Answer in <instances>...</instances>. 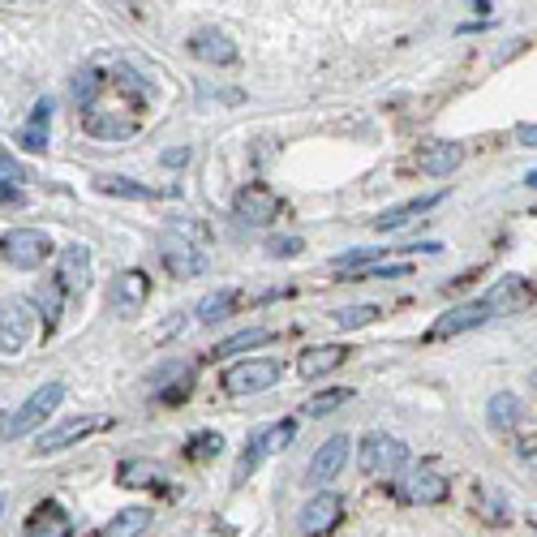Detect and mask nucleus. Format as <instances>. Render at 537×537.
<instances>
[{
    "label": "nucleus",
    "mask_w": 537,
    "mask_h": 537,
    "mask_svg": "<svg viewBox=\"0 0 537 537\" xmlns=\"http://www.w3.org/2000/svg\"><path fill=\"white\" fill-rule=\"evenodd\" d=\"M529 383H533V387H537V370H533V379H529Z\"/></svg>",
    "instance_id": "46"
},
{
    "label": "nucleus",
    "mask_w": 537,
    "mask_h": 537,
    "mask_svg": "<svg viewBox=\"0 0 537 537\" xmlns=\"http://www.w3.org/2000/svg\"><path fill=\"white\" fill-rule=\"evenodd\" d=\"M379 258H387V250H348V254L331 258V267L357 275V271H370V263H379Z\"/></svg>",
    "instance_id": "32"
},
{
    "label": "nucleus",
    "mask_w": 537,
    "mask_h": 537,
    "mask_svg": "<svg viewBox=\"0 0 537 537\" xmlns=\"http://www.w3.org/2000/svg\"><path fill=\"white\" fill-rule=\"evenodd\" d=\"M159 258H164L168 275H177V280H194V275L207 271V254L185 232H164L159 237Z\"/></svg>",
    "instance_id": "9"
},
{
    "label": "nucleus",
    "mask_w": 537,
    "mask_h": 537,
    "mask_svg": "<svg viewBox=\"0 0 537 537\" xmlns=\"http://www.w3.org/2000/svg\"><path fill=\"white\" fill-rule=\"evenodd\" d=\"M95 190L99 194H112V198H138V202L159 198V190H151V185H138V181H129V177H99Z\"/></svg>",
    "instance_id": "29"
},
{
    "label": "nucleus",
    "mask_w": 537,
    "mask_h": 537,
    "mask_svg": "<svg viewBox=\"0 0 537 537\" xmlns=\"http://www.w3.org/2000/svg\"><path fill=\"white\" fill-rule=\"evenodd\" d=\"M336 323H340L344 331L370 327V323H379V306H344V310H336Z\"/></svg>",
    "instance_id": "34"
},
{
    "label": "nucleus",
    "mask_w": 537,
    "mask_h": 537,
    "mask_svg": "<svg viewBox=\"0 0 537 537\" xmlns=\"http://www.w3.org/2000/svg\"><path fill=\"white\" fill-rule=\"evenodd\" d=\"M147 301H151V275L138 271V267L121 271L108 288V310L116 318H138L142 310H147Z\"/></svg>",
    "instance_id": "5"
},
{
    "label": "nucleus",
    "mask_w": 537,
    "mask_h": 537,
    "mask_svg": "<svg viewBox=\"0 0 537 537\" xmlns=\"http://www.w3.org/2000/svg\"><path fill=\"white\" fill-rule=\"evenodd\" d=\"M99 91H104V74H99L95 65H82L78 74L69 78V95H74V104H78V108H86V112H95Z\"/></svg>",
    "instance_id": "24"
},
{
    "label": "nucleus",
    "mask_w": 537,
    "mask_h": 537,
    "mask_svg": "<svg viewBox=\"0 0 537 537\" xmlns=\"http://www.w3.org/2000/svg\"><path fill=\"white\" fill-rule=\"evenodd\" d=\"M18 147H26V151H48V125L26 121V125L18 129Z\"/></svg>",
    "instance_id": "37"
},
{
    "label": "nucleus",
    "mask_w": 537,
    "mask_h": 537,
    "mask_svg": "<svg viewBox=\"0 0 537 537\" xmlns=\"http://www.w3.org/2000/svg\"><path fill=\"white\" fill-rule=\"evenodd\" d=\"M108 426V417H99V413H86V417H74V422H56L48 430H39V439H35V456H56V452H65V447H74L82 439H91L95 430H104Z\"/></svg>",
    "instance_id": "7"
},
{
    "label": "nucleus",
    "mask_w": 537,
    "mask_h": 537,
    "mask_svg": "<svg viewBox=\"0 0 537 537\" xmlns=\"http://www.w3.org/2000/svg\"><path fill=\"white\" fill-rule=\"evenodd\" d=\"M344 400H353V387H331V391H318V396H310L306 413H310V417H327V413H336Z\"/></svg>",
    "instance_id": "31"
},
{
    "label": "nucleus",
    "mask_w": 537,
    "mask_h": 537,
    "mask_svg": "<svg viewBox=\"0 0 537 537\" xmlns=\"http://www.w3.org/2000/svg\"><path fill=\"white\" fill-rule=\"evenodd\" d=\"M340 520H344V499L336 495V490H314L297 512V529L306 537H323V533L336 529Z\"/></svg>",
    "instance_id": "8"
},
{
    "label": "nucleus",
    "mask_w": 537,
    "mask_h": 537,
    "mask_svg": "<svg viewBox=\"0 0 537 537\" xmlns=\"http://www.w3.org/2000/svg\"><path fill=\"white\" fill-rule=\"evenodd\" d=\"M61 301H65V288L56 284V280L39 288V310H43V318H48V323H56V318H61Z\"/></svg>",
    "instance_id": "36"
},
{
    "label": "nucleus",
    "mask_w": 537,
    "mask_h": 537,
    "mask_svg": "<svg viewBox=\"0 0 537 537\" xmlns=\"http://www.w3.org/2000/svg\"><path fill=\"white\" fill-rule=\"evenodd\" d=\"M533 215H537V207H533Z\"/></svg>",
    "instance_id": "47"
},
{
    "label": "nucleus",
    "mask_w": 537,
    "mask_h": 537,
    "mask_svg": "<svg viewBox=\"0 0 537 537\" xmlns=\"http://www.w3.org/2000/svg\"><path fill=\"white\" fill-rule=\"evenodd\" d=\"M31 331H35L31 306H26L22 297L5 301V314H0V353H5V357H18L22 348H26V340H31Z\"/></svg>",
    "instance_id": "11"
},
{
    "label": "nucleus",
    "mask_w": 537,
    "mask_h": 537,
    "mask_svg": "<svg viewBox=\"0 0 537 537\" xmlns=\"http://www.w3.org/2000/svg\"><path fill=\"white\" fill-rule=\"evenodd\" d=\"M361 280H404V275H413L409 263H387V267H370V271H357Z\"/></svg>",
    "instance_id": "39"
},
{
    "label": "nucleus",
    "mask_w": 537,
    "mask_h": 537,
    "mask_svg": "<svg viewBox=\"0 0 537 537\" xmlns=\"http://www.w3.org/2000/svg\"><path fill=\"white\" fill-rule=\"evenodd\" d=\"M409 503H443L447 499V490H452V482H447L443 473H434V469H422V473H413L409 477Z\"/></svg>",
    "instance_id": "23"
},
{
    "label": "nucleus",
    "mask_w": 537,
    "mask_h": 537,
    "mask_svg": "<svg viewBox=\"0 0 537 537\" xmlns=\"http://www.w3.org/2000/svg\"><path fill=\"white\" fill-rule=\"evenodd\" d=\"M447 194L443 190H434V194H422V198H409V202H400V207H391V211H383V215H374V228L379 232H396V228H404L413 220V215H422V211H430V207H439Z\"/></svg>",
    "instance_id": "19"
},
{
    "label": "nucleus",
    "mask_w": 537,
    "mask_h": 537,
    "mask_svg": "<svg viewBox=\"0 0 537 537\" xmlns=\"http://www.w3.org/2000/svg\"><path fill=\"white\" fill-rule=\"evenodd\" d=\"M271 340H275V331H267V327H245V331H237V336H228V340L215 344V357L254 353V348H263V344H271Z\"/></svg>",
    "instance_id": "25"
},
{
    "label": "nucleus",
    "mask_w": 537,
    "mask_h": 537,
    "mask_svg": "<svg viewBox=\"0 0 537 537\" xmlns=\"http://www.w3.org/2000/svg\"><path fill=\"white\" fill-rule=\"evenodd\" d=\"M0 250H5V263L13 271H39L52 258L56 245L48 232H39V228H13V232H5Z\"/></svg>",
    "instance_id": "3"
},
{
    "label": "nucleus",
    "mask_w": 537,
    "mask_h": 537,
    "mask_svg": "<svg viewBox=\"0 0 537 537\" xmlns=\"http://www.w3.org/2000/svg\"><path fill=\"white\" fill-rule=\"evenodd\" d=\"M190 52L198 56V61H207V65H232L237 61V43H232L224 31H211V26L190 39Z\"/></svg>",
    "instance_id": "18"
},
{
    "label": "nucleus",
    "mask_w": 537,
    "mask_h": 537,
    "mask_svg": "<svg viewBox=\"0 0 537 537\" xmlns=\"http://www.w3.org/2000/svg\"><path fill=\"white\" fill-rule=\"evenodd\" d=\"M516 456H520V464H529V469H537V430H529L525 439L516 443Z\"/></svg>",
    "instance_id": "41"
},
{
    "label": "nucleus",
    "mask_w": 537,
    "mask_h": 537,
    "mask_svg": "<svg viewBox=\"0 0 537 537\" xmlns=\"http://www.w3.org/2000/svg\"><path fill=\"white\" fill-rule=\"evenodd\" d=\"M301 245H306L301 237H271L267 241V254L271 258H293V254H301Z\"/></svg>",
    "instance_id": "40"
},
{
    "label": "nucleus",
    "mask_w": 537,
    "mask_h": 537,
    "mask_svg": "<svg viewBox=\"0 0 537 537\" xmlns=\"http://www.w3.org/2000/svg\"><path fill=\"white\" fill-rule=\"evenodd\" d=\"M348 456H353V443H348V434H331V439L314 452L306 477H310L314 486H327L331 477H340V469L348 464Z\"/></svg>",
    "instance_id": "12"
},
{
    "label": "nucleus",
    "mask_w": 537,
    "mask_h": 537,
    "mask_svg": "<svg viewBox=\"0 0 537 537\" xmlns=\"http://www.w3.org/2000/svg\"><path fill=\"white\" fill-rule=\"evenodd\" d=\"M516 142L520 147H537V125H516Z\"/></svg>",
    "instance_id": "43"
},
{
    "label": "nucleus",
    "mask_w": 537,
    "mask_h": 537,
    "mask_svg": "<svg viewBox=\"0 0 537 537\" xmlns=\"http://www.w3.org/2000/svg\"><path fill=\"white\" fill-rule=\"evenodd\" d=\"M190 383H194V366H181V361H168V366H159L151 379H147V387H151L164 404L190 396Z\"/></svg>",
    "instance_id": "16"
},
{
    "label": "nucleus",
    "mask_w": 537,
    "mask_h": 537,
    "mask_svg": "<svg viewBox=\"0 0 537 537\" xmlns=\"http://www.w3.org/2000/svg\"><path fill=\"white\" fill-rule=\"evenodd\" d=\"M0 181H5V185H26V181H31V177H26V168L9 155V147L0 151Z\"/></svg>",
    "instance_id": "38"
},
{
    "label": "nucleus",
    "mask_w": 537,
    "mask_h": 537,
    "mask_svg": "<svg viewBox=\"0 0 537 537\" xmlns=\"http://www.w3.org/2000/svg\"><path fill=\"white\" fill-rule=\"evenodd\" d=\"M56 284L65 293H86V284H91V250L82 241L65 245L61 258H56Z\"/></svg>",
    "instance_id": "13"
},
{
    "label": "nucleus",
    "mask_w": 537,
    "mask_h": 537,
    "mask_svg": "<svg viewBox=\"0 0 537 537\" xmlns=\"http://www.w3.org/2000/svg\"><path fill=\"white\" fill-rule=\"evenodd\" d=\"M486 422L495 430H512L525 422V400L516 396V391H495V396L486 400Z\"/></svg>",
    "instance_id": "21"
},
{
    "label": "nucleus",
    "mask_w": 537,
    "mask_h": 537,
    "mask_svg": "<svg viewBox=\"0 0 537 537\" xmlns=\"http://www.w3.org/2000/svg\"><path fill=\"white\" fill-rule=\"evenodd\" d=\"M525 185H529V190H537V172H529V177H525Z\"/></svg>",
    "instance_id": "45"
},
{
    "label": "nucleus",
    "mask_w": 537,
    "mask_h": 537,
    "mask_svg": "<svg viewBox=\"0 0 537 537\" xmlns=\"http://www.w3.org/2000/svg\"><path fill=\"white\" fill-rule=\"evenodd\" d=\"M460 164H464V147H460V142H434V147L422 151V172H426V177H452Z\"/></svg>",
    "instance_id": "22"
},
{
    "label": "nucleus",
    "mask_w": 537,
    "mask_h": 537,
    "mask_svg": "<svg viewBox=\"0 0 537 537\" xmlns=\"http://www.w3.org/2000/svg\"><path fill=\"white\" fill-rule=\"evenodd\" d=\"M116 482H121L125 490H142V486L159 482V469H155L151 460H138V456H129V460H121V469H116Z\"/></svg>",
    "instance_id": "27"
},
{
    "label": "nucleus",
    "mask_w": 537,
    "mask_h": 537,
    "mask_svg": "<svg viewBox=\"0 0 537 537\" xmlns=\"http://www.w3.org/2000/svg\"><path fill=\"white\" fill-rule=\"evenodd\" d=\"M151 520H155L151 507H121L108 525V537H142L151 529Z\"/></svg>",
    "instance_id": "26"
},
{
    "label": "nucleus",
    "mask_w": 537,
    "mask_h": 537,
    "mask_svg": "<svg viewBox=\"0 0 537 537\" xmlns=\"http://www.w3.org/2000/svg\"><path fill=\"white\" fill-rule=\"evenodd\" d=\"M263 434H267V452L275 456V452H284V447H288V443H293V439H297V422H293V417H284V422H275V426H267Z\"/></svg>",
    "instance_id": "35"
},
{
    "label": "nucleus",
    "mask_w": 537,
    "mask_h": 537,
    "mask_svg": "<svg viewBox=\"0 0 537 537\" xmlns=\"http://www.w3.org/2000/svg\"><path fill=\"white\" fill-rule=\"evenodd\" d=\"M482 301H486V310L495 314V318L525 314L533 301H537V288H533V280H525V275H503L499 284H490V293Z\"/></svg>",
    "instance_id": "10"
},
{
    "label": "nucleus",
    "mask_w": 537,
    "mask_h": 537,
    "mask_svg": "<svg viewBox=\"0 0 537 537\" xmlns=\"http://www.w3.org/2000/svg\"><path fill=\"white\" fill-rule=\"evenodd\" d=\"M490 314L486 310V301H469V306H456V310H447L439 323L430 327V336L434 340H447V336H464V331H473V327H482V323H490Z\"/></svg>",
    "instance_id": "15"
},
{
    "label": "nucleus",
    "mask_w": 537,
    "mask_h": 537,
    "mask_svg": "<svg viewBox=\"0 0 537 537\" xmlns=\"http://www.w3.org/2000/svg\"><path fill=\"white\" fill-rule=\"evenodd\" d=\"M284 374V361L275 357H245V361H232L224 370V391L228 396H258V391H267L280 383Z\"/></svg>",
    "instance_id": "2"
},
{
    "label": "nucleus",
    "mask_w": 537,
    "mask_h": 537,
    "mask_svg": "<svg viewBox=\"0 0 537 537\" xmlns=\"http://www.w3.org/2000/svg\"><path fill=\"white\" fill-rule=\"evenodd\" d=\"M22 537H69V516L61 503H43L31 512V520H26V533Z\"/></svg>",
    "instance_id": "20"
},
{
    "label": "nucleus",
    "mask_w": 537,
    "mask_h": 537,
    "mask_svg": "<svg viewBox=\"0 0 537 537\" xmlns=\"http://www.w3.org/2000/svg\"><path fill=\"white\" fill-rule=\"evenodd\" d=\"M404 464H409V447L400 439H391V434L374 430L361 439V469L374 473V477H396Z\"/></svg>",
    "instance_id": "6"
},
{
    "label": "nucleus",
    "mask_w": 537,
    "mask_h": 537,
    "mask_svg": "<svg viewBox=\"0 0 537 537\" xmlns=\"http://www.w3.org/2000/svg\"><path fill=\"white\" fill-rule=\"evenodd\" d=\"M159 159H164V168H181V164H190V147H181V151H164Z\"/></svg>",
    "instance_id": "42"
},
{
    "label": "nucleus",
    "mask_w": 537,
    "mask_h": 537,
    "mask_svg": "<svg viewBox=\"0 0 537 537\" xmlns=\"http://www.w3.org/2000/svg\"><path fill=\"white\" fill-rule=\"evenodd\" d=\"M61 400H65V383L52 379V383L35 387L31 396H26L22 409H13V413L5 417V443H18V439H26V434H35L56 409H61Z\"/></svg>",
    "instance_id": "1"
},
{
    "label": "nucleus",
    "mask_w": 537,
    "mask_h": 537,
    "mask_svg": "<svg viewBox=\"0 0 537 537\" xmlns=\"http://www.w3.org/2000/svg\"><path fill=\"white\" fill-rule=\"evenodd\" d=\"M232 306H237V288H220V293H207L198 301V323H220V318L232 314Z\"/></svg>",
    "instance_id": "28"
},
{
    "label": "nucleus",
    "mask_w": 537,
    "mask_h": 537,
    "mask_svg": "<svg viewBox=\"0 0 537 537\" xmlns=\"http://www.w3.org/2000/svg\"><path fill=\"white\" fill-rule=\"evenodd\" d=\"M86 134L104 138V142H121L138 134V116H121V112H86Z\"/></svg>",
    "instance_id": "17"
},
{
    "label": "nucleus",
    "mask_w": 537,
    "mask_h": 537,
    "mask_svg": "<svg viewBox=\"0 0 537 537\" xmlns=\"http://www.w3.org/2000/svg\"><path fill=\"white\" fill-rule=\"evenodd\" d=\"M348 353H353L348 344H314V348H306V353L297 357V374H301L306 383L327 379L331 370H340V366H344Z\"/></svg>",
    "instance_id": "14"
},
{
    "label": "nucleus",
    "mask_w": 537,
    "mask_h": 537,
    "mask_svg": "<svg viewBox=\"0 0 537 537\" xmlns=\"http://www.w3.org/2000/svg\"><path fill=\"white\" fill-rule=\"evenodd\" d=\"M224 452V434L220 430H202L194 434L190 443H185V456H194V460H207V456H220Z\"/></svg>",
    "instance_id": "33"
},
{
    "label": "nucleus",
    "mask_w": 537,
    "mask_h": 537,
    "mask_svg": "<svg viewBox=\"0 0 537 537\" xmlns=\"http://www.w3.org/2000/svg\"><path fill=\"white\" fill-rule=\"evenodd\" d=\"M280 211H284V202L280 194L271 190V185H241L237 198H232V215H237L241 224H250V228H267L280 220Z\"/></svg>",
    "instance_id": "4"
},
{
    "label": "nucleus",
    "mask_w": 537,
    "mask_h": 537,
    "mask_svg": "<svg viewBox=\"0 0 537 537\" xmlns=\"http://www.w3.org/2000/svg\"><path fill=\"white\" fill-rule=\"evenodd\" d=\"M263 456H271V452H267V434L254 430L250 443H245V452H241V460H237V482H245V477H250L258 464H263Z\"/></svg>",
    "instance_id": "30"
},
{
    "label": "nucleus",
    "mask_w": 537,
    "mask_h": 537,
    "mask_svg": "<svg viewBox=\"0 0 537 537\" xmlns=\"http://www.w3.org/2000/svg\"><path fill=\"white\" fill-rule=\"evenodd\" d=\"M0 198H5V207H18L22 190H18V185H0Z\"/></svg>",
    "instance_id": "44"
}]
</instances>
